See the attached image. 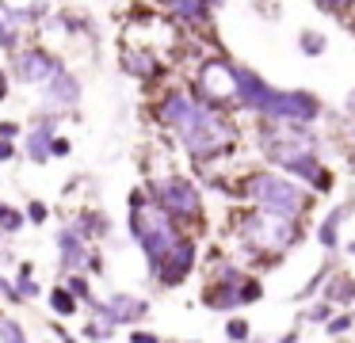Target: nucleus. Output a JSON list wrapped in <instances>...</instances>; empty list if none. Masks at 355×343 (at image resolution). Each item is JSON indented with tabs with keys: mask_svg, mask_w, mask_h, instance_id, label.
Listing matches in <instances>:
<instances>
[{
	"mask_svg": "<svg viewBox=\"0 0 355 343\" xmlns=\"http://www.w3.org/2000/svg\"><path fill=\"white\" fill-rule=\"evenodd\" d=\"M153 122L195 168L222 164L241 149V126L230 111L210 107L187 84H172L153 99Z\"/></svg>",
	"mask_w": 355,
	"mask_h": 343,
	"instance_id": "f257e3e1",
	"label": "nucleus"
},
{
	"mask_svg": "<svg viewBox=\"0 0 355 343\" xmlns=\"http://www.w3.org/2000/svg\"><path fill=\"white\" fill-rule=\"evenodd\" d=\"M230 236H233V259L248 267L252 274L279 267L302 240H306V221L279 218L271 210L256 206H237L230 218Z\"/></svg>",
	"mask_w": 355,
	"mask_h": 343,
	"instance_id": "f03ea898",
	"label": "nucleus"
},
{
	"mask_svg": "<svg viewBox=\"0 0 355 343\" xmlns=\"http://www.w3.org/2000/svg\"><path fill=\"white\" fill-rule=\"evenodd\" d=\"M230 198H237L241 206L271 210V213H279V218H294V221H306L309 213H313V202H317L302 183H294L291 175L275 172V168H268V164L241 168V172L233 175Z\"/></svg>",
	"mask_w": 355,
	"mask_h": 343,
	"instance_id": "7ed1b4c3",
	"label": "nucleus"
},
{
	"mask_svg": "<svg viewBox=\"0 0 355 343\" xmlns=\"http://www.w3.org/2000/svg\"><path fill=\"white\" fill-rule=\"evenodd\" d=\"M126 233L138 244L141 259H146V271H153V267H161V259L187 236V229H180L176 221L146 195V187H134L130 198H126Z\"/></svg>",
	"mask_w": 355,
	"mask_h": 343,
	"instance_id": "20e7f679",
	"label": "nucleus"
},
{
	"mask_svg": "<svg viewBox=\"0 0 355 343\" xmlns=\"http://www.w3.org/2000/svg\"><path fill=\"white\" fill-rule=\"evenodd\" d=\"M146 195L153 198L180 229H187L191 236H202V229H207V195H202L199 179L168 168V172L149 175Z\"/></svg>",
	"mask_w": 355,
	"mask_h": 343,
	"instance_id": "39448f33",
	"label": "nucleus"
},
{
	"mask_svg": "<svg viewBox=\"0 0 355 343\" xmlns=\"http://www.w3.org/2000/svg\"><path fill=\"white\" fill-rule=\"evenodd\" d=\"M187 88L210 107H222V111L237 114V80H233V58L225 53H210L195 65V76Z\"/></svg>",
	"mask_w": 355,
	"mask_h": 343,
	"instance_id": "423d86ee",
	"label": "nucleus"
},
{
	"mask_svg": "<svg viewBox=\"0 0 355 343\" xmlns=\"http://www.w3.org/2000/svg\"><path fill=\"white\" fill-rule=\"evenodd\" d=\"M252 118H271V122H306V126H317L324 118V103L317 91L309 88H275L271 84L268 96H263L260 111Z\"/></svg>",
	"mask_w": 355,
	"mask_h": 343,
	"instance_id": "0eeeda50",
	"label": "nucleus"
},
{
	"mask_svg": "<svg viewBox=\"0 0 355 343\" xmlns=\"http://www.w3.org/2000/svg\"><path fill=\"white\" fill-rule=\"evenodd\" d=\"M199 267H202V244H199V236L187 233L184 240L161 259V267L149 271V279L157 282V290H180V286L191 282V274L199 271Z\"/></svg>",
	"mask_w": 355,
	"mask_h": 343,
	"instance_id": "6e6552de",
	"label": "nucleus"
},
{
	"mask_svg": "<svg viewBox=\"0 0 355 343\" xmlns=\"http://www.w3.org/2000/svg\"><path fill=\"white\" fill-rule=\"evenodd\" d=\"M62 65H65V61L58 58V53L50 50L46 42H27L24 50H16V53L8 58L12 80L24 84V88H42V84H46Z\"/></svg>",
	"mask_w": 355,
	"mask_h": 343,
	"instance_id": "1a4fd4ad",
	"label": "nucleus"
},
{
	"mask_svg": "<svg viewBox=\"0 0 355 343\" xmlns=\"http://www.w3.org/2000/svg\"><path fill=\"white\" fill-rule=\"evenodd\" d=\"M100 252V244H88L69 221H62L54 233V263H58V279L62 274H73V271H92V259Z\"/></svg>",
	"mask_w": 355,
	"mask_h": 343,
	"instance_id": "9d476101",
	"label": "nucleus"
},
{
	"mask_svg": "<svg viewBox=\"0 0 355 343\" xmlns=\"http://www.w3.org/2000/svg\"><path fill=\"white\" fill-rule=\"evenodd\" d=\"M39 91H42L39 107H46V111H58V114L65 118V114H73V111L80 107V99H85V80H80V76L73 73L69 65H62L46 84H42Z\"/></svg>",
	"mask_w": 355,
	"mask_h": 343,
	"instance_id": "9b49d317",
	"label": "nucleus"
},
{
	"mask_svg": "<svg viewBox=\"0 0 355 343\" xmlns=\"http://www.w3.org/2000/svg\"><path fill=\"white\" fill-rule=\"evenodd\" d=\"M58 126H62V114L58 111H46V107H39V111L31 114V126H27V137H24V157L31 160V164H50V141L58 137Z\"/></svg>",
	"mask_w": 355,
	"mask_h": 343,
	"instance_id": "f8f14e48",
	"label": "nucleus"
},
{
	"mask_svg": "<svg viewBox=\"0 0 355 343\" xmlns=\"http://www.w3.org/2000/svg\"><path fill=\"white\" fill-rule=\"evenodd\" d=\"M168 61H164V53L149 50V46H130L123 42L119 46V69H123L126 76H134V80H161L164 73H168Z\"/></svg>",
	"mask_w": 355,
	"mask_h": 343,
	"instance_id": "ddd939ff",
	"label": "nucleus"
},
{
	"mask_svg": "<svg viewBox=\"0 0 355 343\" xmlns=\"http://www.w3.org/2000/svg\"><path fill=\"white\" fill-rule=\"evenodd\" d=\"M103 301H107V313H111V320H115L119 332L146 324L149 313H153L149 297H146V294H134V290H111V294L103 297Z\"/></svg>",
	"mask_w": 355,
	"mask_h": 343,
	"instance_id": "4468645a",
	"label": "nucleus"
},
{
	"mask_svg": "<svg viewBox=\"0 0 355 343\" xmlns=\"http://www.w3.org/2000/svg\"><path fill=\"white\" fill-rule=\"evenodd\" d=\"M352 213H355V195H352V198H344V202H336V206H332V210L313 225V240L321 244L324 256H340V252H344L340 229H344V221L352 218Z\"/></svg>",
	"mask_w": 355,
	"mask_h": 343,
	"instance_id": "2eb2a0df",
	"label": "nucleus"
},
{
	"mask_svg": "<svg viewBox=\"0 0 355 343\" xmlns=\"http://www.w3.org/2000/svg\"><path fill=\"white\" fill-rule=\"evenodd\" d=\"M69 225L77 229L88 244H103L111 233H115V221H111L107 210H100V206H80V210L69 218Z\"/></svg>",
	"mask_w": 355,
	"mask_h": 343,
	"instance_id": "dca6fc26",
	"label": "nucleus"
},
{
	"mask_svg": "<svg viewBox=\"0 0 355 343\" xmlns=\"http://www.w3.org/2000/svg\"><path fill=\"white\" fill-rule=\"evenodd\" d=\"M237 282H218V279H207L202 282V290H199V301H202V309H210V313H237L241 309V294H237Z\"/></svg>",
	"mask_w": 355,
	"mask_h": 343,
	"instance_id": "f3484780",
	"label": "nucleus"
},
{
	"mask_svg": "<svg viewBox=\"0 0 355 343\" xmlns=\"http://www.w3.org/2000/svg\"><path fill=\"white\" fill-rule=\"evenodd\" d=\"M321 297L336 309H352L355 305V274L352 271H332L321 286Z\"/></svg>",
	"mask_w": 355,
	"mask_h": 343,
	"instance_id": "a211bd4d",
	"label": "nucleus"
},
{
	"mask_svg": "<svg viewBox=\"0 0 355 343\" xmlns=\"http://www.w3.org/2000/svg\"><path fill=\"white\" fill-rule=\"evenodd\" d=\"M31 42L27 38V30L16 23V15H12V4L8 0H0V53H16V50H24V46Z\"/></svg>",
	"mask_w": 355,
	"mask_h": 343,
	"instance_id": "6ab92c4d",
	"label": "nucleus"
},
{
	"mask_svg": "<svg viewBox=\"0 0 355 343\" xmlns=\"http://www.w3.org/2000/svg\"><path fill=\"white\" fill-rule=\"evenodd\" d=\"M46 305H50V317H54V320H73L80 309H85V305H80L77 297L62 286V282H54V286L46 290Z\"/></svg>",
	"mask_w": 355,
	"mask_h": 343,
	"instance_id": "aec40b11",
	"label": "nucleus"
},
{
	"mask_svg": "<svg viewBox=\"0 0 355 343\" xmlns=\"http://www.w3.org/2000/svg\"><path fill=\"white\" fill-rule=\"evenodd\" d=\"M12 282H16V294L24 297V305H31V301H39L46 290L39 286V279H35V263L31 259H19L16 263V274H12Z\"/></svg>",
	"mask_w": 355,
	"mask_h": 343,
	"instance_id": "412c9836",
	"label": "nucleus"
},
{
	"mask_svg": "<svg viewBox=\"0 0 355 343\" xmlns=\"http://www.w3.org/2000/svg\"><path fill=\"white\" fill-rule=\"evenodd\" d=\"M332 271H336V256H329V259H324V263L317 267L313 274H309L306 282H302L298 290H294V301H298V305H306V301H317V297H321V286H324V279H329Z\"/></svg>",
	"mask_w": 355,
	"mask_h": 343,
	"instance_id": "4be33fe9",
	"label": "nucleus"
},
{
	"mask_svg": "<svg viewBox=\"0 0 355 343\" xmlns=\"http://www.w3.org/2000/svg\"><path fill=\"white\" fill-rule=\"evenodd\" d=\"M58 282H62V286L69 290V294L77 297L80 305H88V301H92V297H96V290H92V274H85V271L62 274V279H58Z\"/></svg>",
	"mask_w": 355,
	"mask_h": 343,
	"instance_id": "5701e85b",
	"label": "nucleus"
},
{
	"mask_svg": "<svg viewBox=\"0 0 355 343\" xmlns=\"http://www.w3.org/2000/svg\"><path fill=\"white\" fill-rule=\"evenodd\" d=\"M27 229V218H24V206H12L0 198V233L4 236H19Z\"/></svg>",
	"mask_w": 355,
	"mask_h": 343,
	"instance_id": "b1692460",
	"label": "nucleus"
},
{
	"mask_svg": "<svg viewBox=\"0 0 355 343\" xmlns=\"http://www.w3.org/2000/svg\"><path fill=\"white\" fill-rule=\"evenodd\" d=\"M298 53H306V58H324V53H329V35H324V30H313V27L298 30Z\"/></svg>",
	"mask_w": 355,
	"mask_h": 343,
	"instance_id": "393cba45",
	"label": "nucleus"
},
{
	"mask_svg": "<svg viewBox=\"0 0 355 343\" xmlns=\"http://www.w3.org/2000/svg\"><path fill=\"white\" fill-rule=\"evenodd\" d=\"M0 343H31L27 324L19 317H12V313H4V309H0Z\"/></svg>",
	"mask_w": 355,
	"mask_h": 343,
	"instance_id": "a878e982",
	"label": "nucleus"
},
{
	"mask_svg": "<svg viewBox=\"0 0 355 343\" xmlns=\"http://www.w3.org/2000/svg\"><path fill=\"white\" fill-rule=\"evenodd\" d=\"M222 335H225V343H248L252 340V324H248L245 313H230L222 324Z\"/></svg>",
	"mask_w": 355,
	"mask_h": 343,
	"instance_id": "bb28decb",
	"label": "nucleus"
},
{
	"mask_svg": "<svg viewBox=\"0 0 355 343\" xmlns=\"http://www.w3.org/2000/svg\"><path fill=\"white\" fill-rule=\"evenodd\" d=\"M321 328H324V335H332V340H344V335L355 332V313L352 309H336Z\"/></svg>",
	"mask_w": 355,
	"mask_h": 343,
	"instance_id": "cd10ccee",
	"label": "nucleus"
},
{
	"mask_svg": "<svg viewBox=\"0 0 355 343\" xmlns=\"http://www.w3.org/2000/svg\"><path fill=\"white\" fill-rule=\"evenodd\" d=\"M332 313H336V305H329L324 297H317V301H306V309L298 313V328H302V324H313V328H321L324 320L332 317Z\"/></svg>",
	"mask_w": 355,
	"mask_h": 343,
	"instance_id": "c85d7f7f",
	"label": "nucleus"
},
{
	"mask_svg": "<svg viewBox=\"0 0 355 343\" xmlns=\"http://www.w3.org/2000/svg\"><path fill=\"white\" fill-rule=\"evenodd\" d=\"M115 335H119V328L100 324V320H92V317H88L85 328H80V343H111Z\"/></svg>",
	"mask_w": 355,
	"mask_h": 343,
	"instance_id": "c756f323",
	"label": "nucleus"
},
{
	"mask_svg": "<svg viewBox=\"0 0 355 343\" xmlns=\"http://www.w3.org/2000/svg\"><path fill=\"white\" fill-rule=\"evenodd\" d=\"M241 309H245V305H260L263 301V294H268V286H263V279L260 274H248L245 282H241Z\"/></svg>",
	"mask_w": 355,
	"mask_h": 343,
	"instance_id": "7c9ffc66",
	"label": "nucleus"
},
{
	"mask_svg": "<svg viewBox=\"0 0 355 343\" xmlns=\"http://www.w3.org/2000/svg\"><path fill=\"white\" fill-rule=\"evenodd\" d=\"M50 202L46 198H27V206H24V218H27V225H46L50 221Z\"/></svg>",
	"mask_w": 355,
	"mask_h": 343,
	"instance_id": "2f4dec72",
	"label": "nucleus"
},
{
	"mask_svg": "<svg viewBox=\"0 0 355 343\" xmlns=\"http://www.w3.org/2000/svg\"><path fill=\"white\" fill-rule=\"evenodd\" d=\"M0 305H4V309H24V297L16 294V282L4 271H0Z\"/></svg>",
	"mask_w": 355,
	"mask_h": 343,
	"instance_id": "473e14b6",
	"label": "nucleus"
},
{
	"mask_svg": "<svg viewBox=\"0 0 355 343\" xmlns=\"http://www.w3.org/2000/svg\"><path fill=\"white\" fill-rule=\"evenodd\" d=\"M126 343H164V335L146 328V324H138V328H126Z\"/></svg>",
	"mask_w": 355,
	"mask_h": 343,
	"instance_id": "72a5a7b5",
	"label": "nucleus"
},
{
	"mask_svg": "<svg viewBox=\"0 0 355 343\" xmlns=\"http://www.w3.org/2000/svg\"><path fill=\"white\" fill-rule=\"evenodd\" d=\"M313 4H317V12H324V15H340V19H344V15L355 8V0H313Z\"/></svg>",
	"mask_w": 355,
	"mask_h": 343,
	"instance_id": "f704fd0d",
	"label": "nucleus"
},
{
	"mask_svg": "<svg viewBox=\"0 0 355 343\" xmlns=\"http://www.w3.org/2000/svg\"><path fill=\"white\" fill-rule=\"evenodd\" d=\"M19 134H24V126L16 118H0V141H19Z\"/></svg>",
	"mask_w": 355,
	"mask_h": 343,
	"instance_id": "c9c22d12",
	"label": "nucleus"
},
{
	"mask_svg": "<svg viewBox=\"0 0 355 343\" xmlns=\"http://www.w3.org/2000/svg\"><path fill=\"white\" fill-rule=\"evenodd\" d=\"M50 332H54L58 343H80V335H73L69 328H62V320H54V317H50Z\"/></svg>",
	"mask_w": 355,
	"mask_h": 343,
	"instance_id": "e433bc0d",
	"label": "nucleus"
},
{
	"mask_svg": "<svg viewBox=\"0 0 355 343\" xmlns=\"http://www.w3.org/2000/svg\"><path fill=\"white\" fill-rule=\"evenodd\" d=\"M69 152H73V141L65 134H58L54 141H50V157H69Z\"/></svg>",
	"mask_w": 355,
	"mask_h": 343,
	"instance_id": "4c0bfd02",
	"label": "nucleus"
},
{
	"mask_svg": "<svg viewBox=\"0 0 355 343\" xmlns=\"http://www.w3.org/2000/svg\"><path fill=\"white\" fill-rule=\"evenodd\" d=\"M8 96H12V73L8 65H0V103H8Z\"/></svg>",
	"mask_w": 355,
	"mask_h": 343,
	"instance_id": "58836bf2",
	"label": "nucleus"
},
{
	"mask_svg": "<svg viewBox=\"0 0 355 343\" xmlns=\"http://www.w3.org/2000/svg\"><path fill=\"white\" fill-rule=\"evenodd\" d=\"M19 157V145L16 141H0V164H12Z\"/></svg>",
	"mask_w": 355,
	"mask_h": 343,
	"instance_id": "ea45409f",
	"label": "nucleus"
},
{
	"mask_svg": "<svg viewBox=\"0 0 355 343\" xmlns=\"http://www.w3.org/2000/svg\"><path fill=\"white\" fill-rule=\"evenodd\" d=\"M298 340H302V328L294 324V328H286L283 335H275V340H268V343H298Z\"/></svg>",
	"mask_w": 355,
	"mask_h": 343,
	"instance_id": "a19ab883",
	"label": "nucleus"
},
{
	"mask_svg": "<svg viewBox=\"0 0 355 343\" xmlns=\"http://www.w3.org/2000/svg\"><path fill=\"white\" fill-rule=\"evenodd\" d=\"M344 114H347V118H355V88L347 91V99H344Z\"/></svg>",
	"mask_w": 355,
	"mask_h": 343,
	"instance_id": "79ce46f5",
	"label": "nucleus"
},
{
	"mask_svg": "<svg viewBox=\"0 0 355 343\" xmlns=\"http://www.w3.org/2000/svg\"><path fill=\"white\" fill-rule=\"evenodd\" d=\"M344 252H347V256L355 259V240H352V244H344Z\"/></svg>",
	"mask_w": 355,
	"mask_h": 343,
	"instance_id": "37998d69",
	"label": "nucleus"
},
{
	"mask_svg": "<svg viewBox=\"0 0 355 343\" xmlns=\"http://www.w3.org/2000/svg\"><path fill=\"white\" fill-rule=\"evenodd\" d=\"M164 343H199V340H164Z\"/></svg>",
	"mask_w": 355,
	"mask_h": 343,
	"instance_id": "c03bdc74",
	"label": "nucleus"
},
{
	"mask_svg": "<svg viewBox=\"0 0 355 343\" xmlns=\"http://www.w3.org/2000/svg\"><path fill=\"white\" fill-rule=\"evenodd\" d=\"M42 343H58V340H42Z\"/></svg>",
	"mask_w": 355,
	"mask_h": 343,
	"instance_id": "a18cd8bd",
	"label": "nucleus"
},
{
	"mask_svg": "<svg viewBox=\"0 0 355 343\" xmlns=\"http://www.w3.org/2000/svg\"><path fill=\"white\" fill-rule=\"evenodd\" d=\"M352 164H355V152H352Z\"/></svg>",
	"mask_w": 355,
	"mask_h": 343,
	"instance_id": "49530a36",
	"label": "nucleus"
},
{
	"mask_svg": "<svg viewBox=\"0 0 355 343\" xmlns=\"http://www.w3.org/2000/svg\"><path fill=\"white\" fill-rule=\"evenodd\" d=\"M352 313H355V305H352Z\"/></svg>",
	"mask_w": 355,
	"mask_h": 343,
	"instance_id": "de8ad7c7",
	"label": "nucleus"
},
{
	"mask_svg": "<svg viewBox=\"0 0 355 343\" xmlns=\"http://www.w3.org/2000/svg\"><path fill=\"white\" fill-rule=\"evenodd\" d=\"M157 4H161V0H157Z\"/></svg>",
	"mask_w": 355,
	"mask_h": 343,
	"instance_id": "09e8293b",
	"label": "nucleus"
}]
</instances>
